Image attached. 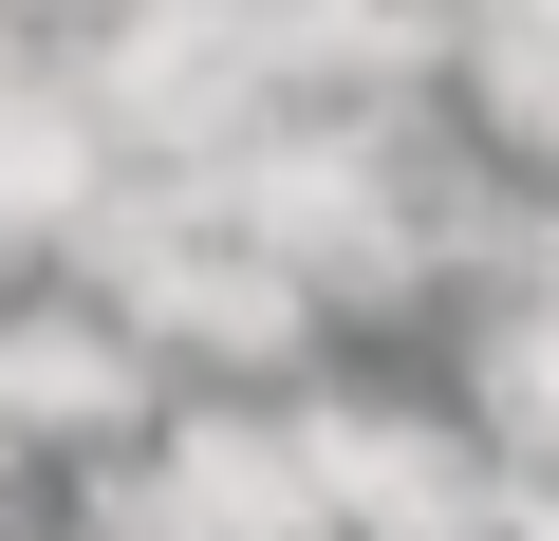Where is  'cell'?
<instances>
[{
    "mask_svg": "<svg viewBox=\"0 0 559 541\" xmlns=\"http://www.w3.org/2000/svg\"><path fill=\"white\" fill-rule=\"evenodd\" d=\"M0 485H20V430H0Z\"/></svg>",
    "mask_w": 559,
    "mask_h": 541,
    "instance_id": "obj_6",
    "label": "cell"
},
{
    "mask_svg": "<svg viewBox=\"0 0 559 541\" xmlns=\"http://www.w3.org/2000/svg\"><path fill=\"white\" fill-rule=\"evenodd\" d=\"M299 448H318L336 541H485V522H503V467H485V430H448V411L336 392V411H299Z\"/></svg>",
    "mask_w": 559,
    "mask_h": 541,
    "instance_id": "obj_1",
    "label": "cell"
},
{
    "mask_svg": "<svg viewBox=\"0 0 559 541\" xmlns=\"http://www.w3.org/2000/svg\"><path fill=\"white\" fill-rule=\"evenodd\" d=\"M150 504H168L187 541H336V504H318V448H299V430H261V411H168V448H150Z\"/></svg>",
    "mask_w": 559,
    "mask_h": 541,
    "instance_id": "obj_2",
    "label": "cell"
},
{
    "mask_svg": "<svg viewBox=\"0 0 559 541\" xmlns=\"http://www.w3.org/2000/svg\"><path fill=\"white\" fill-rule=\"evenodd\" d=\"M0 430H20V448H112V430H168V411H150V337H112L94 299L0 318Z\"/></svg>",
    "mask_w": 559,
    "mask_h": 541,
    "instance_id": "obj_3",
    "label": "cell"
},
{
    "mask_svg": "<svg viewBox=\"0 0 559 541\" xmlns=\"http://www.w3.org/2000/svg\"><path fill=\"white\" fill-rule=\"evenodd\" d=\"M299 337H318V281H280V261H261V243H224V261H205V299H187V337H168V355H224V374H280V355H299Z\"/></svg>",
    "mask_w": 559,
    "mask_h": 541,
    "instance_id": "obj_4",
    "label": "cell"
},
{
    "mask_svg": "<svg viewBox=\"0 0 559 541\" xmlns=\"http://www.w3.org/2000/svg\"><path fill=\"white\" fill-rule=\"evenodd\" d=\"M466 94H485V150L559 168V20H485L466 38Z\"/></svg>",
    "mask_w": 559,
    "mask_h": 541,
    "instance_id": "obj_5",
    "label": "cell"
}]
</instances>
